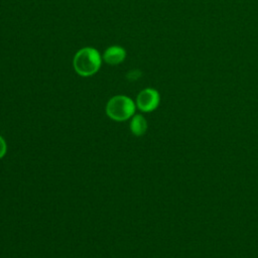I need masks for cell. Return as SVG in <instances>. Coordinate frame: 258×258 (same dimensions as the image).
Segmentation results:
<instances>
[{
    "label": "cell",
    "mask_w": 258,
    "mask_h": 258,
    "mask_svg": "<svg viewBox=\"0 0 258 258\" xmlns=\"http://www.w3.org/2000/svg\"><path fill=\"white\" fill-rule=\"evenodd\" d=\"M101 55L93 47L81 48L74 57V69L80 76L89 77L96 74L101 68Z\"/></svg>",
    "instance_id": "obj_1"
},
{
    "label": "cell",
    "mask_w": 258,
    "mask_h": 258,
    "mask_svg": "<svg viewBox=\"0 0 258 258\" xmlns=\"http://www.w3.org/2000/svg\"><path fill=\"white\" fill-rule=\"evenodd\" d=\"M135 112L134 102L127 96L118 95L111 98L106 106L107 115L115 121L129 119Z\"/></svg>",
    "instance_id": "obj_2"
},
{
    "label": "cell",
    "mask_w": 258,
    "mask_h": 258,
    "mask_svg": "<svg viewBox=\"0 0 258 258\" xmlns=\"http://www.w3.org/2000/svg\"><path fill=\"white\" fill-rule=\"evenodd\" d=\"M160 101L159 93L152 88H146L142 90L136 99L137 107L143 112H151L155 110Z\"/></svg>",
    "instance_id": "obj_3"
},
{
    "label": "cell",
    "mask_w": 258,
    "mask_h": 258,
    "mask_svg": "<svg viewBox=\"0 0 258 258\" xmlns=\"http://www.w3.org/2000/svg\"><path fill=\"white\" fill-rule=\"evenodd\" d=\"M125 56H126V51L124 50L123 47L118 46V45H113V46L108 47L103 54L104 60L107 63L112 64V66L122 62L124 60Z\"/></svg>",
    "instance_id": "obj_4"
},
{
    "label": "cell",
    "mask_w": 258,
    "mask_h": 258,
    "mask_svg": "<svg viewBox=\"0 0 258 258\" xmlns=\"http://www.w3.org/2000/svg\"><path fill=\"white\" fill-rule=\"evenodd\" d=\"M130 130L136 136L143 135L147 130V121L142 115H135L130 123Z\"/></svg>",
    "instance_id": "obj_5"
},
{
    "label": "cell",
    "mask_w": 258,
    "mask_h": 258,
    "mask_svg": "<svg viewBox=\"0 0 258 258\" xmlns=\"http://www.w3.org/2000/svg\"><path fill=\"white\" fill-rule=\"evenodd\" d=\"M140 76H141V72H140V71L133 70V71H130V72L128 73L127 78H128L130 81H135V80H137Z\"/></svg>",
    "instance_id": "obj_6"
},
{
    "label": "cell",
    "mask_w": 258,
    "mask_h": 258,
    "mask_svg": "<svg viewBox=\"0 0 258 258\" xmlns=\"http://www.w3.org/2000/svg\"><path fill=\"white\" fill-rule=\"evenodd\" d=\"M6 149H7L6 142H5V140L3 139V137L0 136V159L5 155Z\"/></svg>",
    "instance_id": "obj_7"
}]
</instances>
